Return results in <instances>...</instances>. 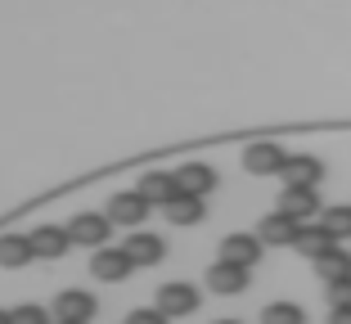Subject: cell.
<instances>
[{
    "label": "cell",
    "mask_w": 351,
    "mask_h": 324,
    "mask_svg": "<svg viewBox=\"0 0 351 324\" xmlns=\"http://www.w3.org/2000/svg\"><path fill=\"white\" fill-rule=\"evenodd\" d=\"M68 234H73V243H82V248H104L108 234H113V216H108V212H77V216L68 221Z\"/></svg>",
    "instance_id": "6da1fadb"
},
{
    "label": "cell",
    "mask_w": 351,
    "mask_h": 324,
    "mask_svg": "<svg viewBox=\"0 0 351 324\" xmlns=\"http://www.w3.org/2000/svg\"><path fill=\"white\" fill-rule=\"evenodd\" d=\"M131 271H135V262H131V252H126V248H108V243H104V248L90 252V275L104 279V284H122Z\"/></svg>",
    "instance_id": "7a4b0ae2"
},
{
    "label": "cell",
    "mask_w": 351,
    "mask_h": 324,
    "mask_svg": "<svg viewBox=\"0 0 351 324\" xmlns=\"http://www.w3.org/2000/svg\"><path fill=\"white\" fill-rule=\"evenodd\" d=\"M284 162H289V153L275 140H257V145L243 149V171H252V176H279Z\"/></svg>",
    "instance_id": "3957f363"
},
{
    "label": "cell",
    "mask_w": 351,
    "mask_h": 324,
    "mask_svg": "<svg viewBox=\"0 0 351 324\" xmlns=\"http://www.w3.org/2000/svg\"><path fill=\"white\" fill-rule=\"evenodd\" d=\"M298 230H302V221L289 216L284 208H275L270 216H261V230L257 234L270 243V248H293V243H298Z\"/></svg>",
    "instance_id": "277c9868"
},
{
    "label": "cell",
    "mask_w": 351,
    "mask_h": 324,
    "mask_svg": "<svg viewBox=\"0 0 351 324\" xmlns=\"http://www.w3.org/2000/svg\"><path fill=\"white\" fill-rule=\"evenodd\" d=\"M149 212H154V203H149L140 189H126V194H113V199H108V216H113V225H140Z\"/></svg>",
    "instance_id": "5b68a950"
},
{
    "label": "cell",
    "mask_w": 351,
    "mask_h": 324,
    "mask_svg": "<svg viewBox=\"0 0 351 324\" xmlns=\"http://www.w3.org/2000/svg\"><path fill=\"white\" fill-rule=\"evenodd\" d=\"M279 208L289 212V216H298V221H315V216L324 212L315 185H284V194H279Z\"/></svg>",
    "instance_id": "8992f818"
},
{
    "label": "cell",
    "mask_w": 351,
    "mask_h": 324,
    "mask_svg": "<svg viewBox=\"0 0 351 324\" xmlns=\"http://www.w3.org/2000/svg\"><path fill=\"white\" fill-rule=\"evenodd\" d=\"M248 271H252V266H239V262H226V257H221V262L207 271V288L221 293V297L243 293V288H248Z\"/></svg>",
    "instance_id": "52a82bcc"
},
{
    "label": "cell",
    "mask_w": 351,
    "mask_h": 324,
    "mask_svg": "<svg viewBox=\"0 0 351 324\" xmlns=\"http://www.w3.org/2000/svg\"><path fill=\"white\" fill-rule=\"evenodd\" d=\"M279 180H284V185H320L324 180V162L315 153H289Z\"/></svg>",
    "instance_id": "ba28073f"
},
{
    "label": "cell",
    "mask_w": 351,
    "mask_h": 324,
    "mask_svg": "<svg viewBox=\"0 0 351 324\" xmlns=\"http://www.w3.org/2000/svg\"><path fill=\"white\" fill-rule=\"evenodd\" d=\"M158 306H162L171 320H176V315H194L198 311V288H194V284H180V279L162 284V288H158Z\"/></svg>",
    "instance_id": "9c48e42d"
},
{
    "label": "cell",
    "mask_w": 351,
    "mask_h": 324,
    "mask_svg": "<svg viewBox=\"0 0 351 324\" xmlns=\"http://www.w3.org/2000/svg\"><path fill=\"white\" fill-rule=\"evenodd\" d=\"M95 311H99V302H95V293H86V288H63V293L54 297V315H59V320H86L90 324Z\"/></svg>",
    "instance_id": "30bf717a"
},
{
    "label": "cell",
    "mask_w": 351,
    "mask_h": 324,
    "mask_svg": "<svg viewBox=\"0 0 351 324\" xmlns=\"http://www.w3.org/2000/svg\"><path fill=\"white\" fill-rule=\"evenodd\" d=\"M261 248H266L261 234H226V239H221V257H226V262H239V266H257Z\"/></svg>",
    "instance_id": "8fae6325"
},
{
    "label": "cell",
    "mask_w": 351,
    "mask_h": 324,
    "mask_svg": "<svg viewBox=\"0 0 351 324\" xmlns=\"http://www.w3.org/2000/svg\"><path fill=\"white\" fill-rule=\"evenodd\" d=\"M135 189H140V194H145V199L154 203V208H167V203H171L176 194H180V180H176L171 171H145Z\"/></svg>",
    "instance_id": "7c38bea8"
},
{
    "label": "cell",
    "mask_w": 351,
    "mask_h": 324,
    "mask_svg": "<svg viewBox=\"0 0 351 324\" xmlns=\"http://www.w3.org/2000/svg\"><path fill=\"white\" fill-rule=\"evenodd\" d=\"M27 262H36L32 234H0V266H5V271H23Z\"/></svg>",
    "instance_id": "4fadbf2b"
},
{
    "label": "cell",
    "mask_w": 351,
    "mask_h": 324,
    "mask_svg": "<svg viewBox=\"0 0 351 324\" xmlns=\"http://www.w3.org/2000/svg\"><path fill=\"white\" fill-rule=\"evenodd\" d=\"M32 243H36V257L54 262V257H63V252L73 248V234H68V225H36Z\"/></svg>",
    "instance_id": "5bb4252c"
},
{
    "label": "cell",
    "mask_w": 351,
    "mask_h": 324,
    "mask_svg": "<svg viewBox=\"0 0 351 324\" xmlns=\"http://www.w3.org/2000/svg\"><path fill=\"white\" fill-rule=\"evenodd\" d=\"M162 212H167V221H171V225H198V221L207 216L203 194H189V189H180V194H176Z\"/></svg>",
    "instance_id": "9a60e30c"
},
{
    "label": "cell",
    "mask_w": 351,
    "mask_h": 324,
    "mask_svg": "<svg viewBox=\"0 0 351 324\" xmlns=\"http://www.w3.org/2000/svg\"><path fill=\"white\" fill-rule=\"evenodd\" d=\"M122 248L131 252V262H135V266H158V262L167 257V243L158 239V234H145V230L131 234V239H126Z\"/></svg>",
    "instance_id": "2e32d148"
},
{
    "label": "cell",
    "mask_w": 351,
    "mask_h": 324,
    "mask_svg": "<svg viewBox=\"0 0 351 324\" xmlns=\"http://www.w3.org/2000/svg\"><path fill=\"white\" fill-rule=\"evenodd\" d=\"M333 243H338V239L329 234V225L315 216V225H302V230H298V243H293V248H298L302 257H311V262H315V257H320L324 248H333Z\"/></svg>",
    "instance_id": "e0dca14e"
},
{
    "label": "cell",
    "mask_w": 351,
    "mask_h": 324,
    "mask_svg": "<svg viewBox=\"0 0 351 324\" xmlns=\"http://www.w3.org/2000/svg\"><path fill=\"white\" fill-rule=\"evenodd\" d=\"M176 180H180V189H189V194H212L217 189V171L207 167V162H185V167L176 171Z\"/></svg>",
    "instance_id": "ac0fdd59"
},
{
    "label": "cell",
    "mask_w": 351,
    "mask_h": 324,
    "mask_svg": "<svg viewBox=\"0 0 351 324\" xmlns=\"http://www.w3.org/2000/svg\"><path fill=\"white\" fill-rule=\"evenodd\" d=\"M315 275H320L324 284L347 279V275H351V252H342L338 243H333V248H324L320 257H315Z\"/></svg>",
    "instance_id": "d6986e66"
},
{
    "label": "cell",
    "mask_w": 351,
    "mask_h": 324,
    "mask_svg": "<svg viewBox=\"0 0 351 324\" xmlns=\"http://www.w3.org/2000/svg\"><path fill=\"white\" fill-rule=\"evenodd\" d=\"M261 324H306V311L298 302H270L261 311Z\"/></svg>",
    "instance_id": "ffe728a7"
},
{
    "label": "cell",
    "mask_w": 351,
    "mask_h": 324,
    "mask_svg": "<svg viewBox=\"0 0 351 324\" xmlns=\"http://www.w3.org/2000/svg\"><path fill=\"white\" fill-rule=\"evenodd\" d=\"M320 221H324V225H329V234H333V239H351V208H324L320 212Z\"/></svg>",
    "instance_id": "44dd1931"
},
{
    "label": "cell",
    "mask_w": 351,
    "mask_h": 324,
    "mask_svg": "<svg viewBox=\"0 0 351 324\" xmlns=\"http://www.w3.org/2000/svg\"><path fill=\"white\" fill-rule=\"evenodd\" d=\"M10 324H50V315H45V306L27 302V306H14L10 311Z\"/></svg>",
    "instance_id": "7402d4cb"
},
{
    "label": "cell",
    "mask_w": 351,
    "mask_h": 324,
    "mask_svg": "<svg viewBox=\"0 0 351 324\" xmlns=\"http://www.w3.org/2000/svg\"><path fill=\"white\" fill-rule=\"evenodd\" d=\"M171 315L162 311V306H140V311H131L126 315V324H167Z\"/></svg>",
    "instance_id": "603a6c76"
},
{
    "label": "cell",
    "mask_w": 351,
    "mask_h": 324,
    "mask_svg": "<svg viewBox=\"0 0 351 324\" xmlns=\"http://www.w3.org/2000/svg\"><path fill=\"white\" fill-rule=\"evenodd\" d=\"M324 293H329V306H351V275L347 279H333Z\"/></svg>",
    "instance_id": "cb8c5ba5"
},
{
    "label": "cell",
    "mask_w": 351,
    "mask_h": 324,
    "mask_svg": "<svg viewBox=\"0 0 351 324\" xmlns=\"http://www.w3.org/2000/svg\"><path fill=\"white\" fill-rule=\"evenodd\" d=\"M329 324H351V306H333V311H329Z\"/></svg>",
    "instance_id": "d4e9b609"
},
{
    "label": "cell",
    "mask_w": 351,
    "mask_h": 324,
    "mask_svg": "<svg viewBox=\"0 0 351 324\" xmlns=\"http://www.w3.org/2000/svg\"><path fill=\"white\" fill-rule=\"evenodd\" d=\"M54 324H86V320H59V315H54Z\"/></svg>",
    "instance_id": "484cf974"
},
{
    "label": "cell",
    "mask_w": 351,
    "mask_h": 324,
    "mask_svg": "<svg viewBox=\"0 0 351 324\" xmlns=\"http://www.w3.org/2000/svg\"><path fill=\"white\" fill-rule=\"evenodd\" d=\"M0 324H10V311H0Z\"/></svg>",
    "instance_id": "4316f807"
},
{
    "label": "cell",
    "mask_w": 351,
    "mask_h": 324,
    "mask_svg": "<svg viewBox=\"0 0 351 324\" xmlns=\"http://www.w3.org/2000/svg\"><path fill=\"white\" fill-rule=\"evenodd\" d=\"M217 324H243V320H217Z\"/></svg>",
    "instance_id": "83f0119b"
}]
</instances>
